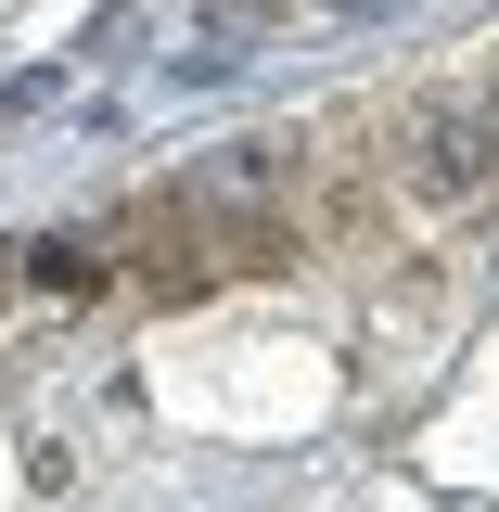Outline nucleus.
Instances as JSON below:
<instances>
[{"label": "nucleus", "instance_id": "nucleus-2", "mask_svg": "<svg viewBox=\"0 0 499 512\" xmlns=\"http://www.w3.org/2000/svg\"><path fill=\"white\" fill-rule=\"evenodd\" d=\"M116 269V244H90V231H64V244H39V282H64V295H90Z\"/></svg>", "mask_w": 499, "mask_h": 512}, {"label": "nucleus", "instance_id": "nucleus-1", "mask_svg": "<svg viewBox=\"0 0 499 512\" xmlns=\"http://www.w3.org/2000/svg\"><path fill=\"white\" fill-rule=\"evenodd\" d=\"M397 192L410 205H474V192H499V116H423L397 141Z\"/></svg>", "mask_w": 499, "mask_h": 512}]
</instances>
